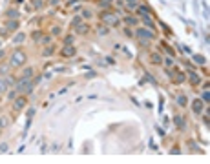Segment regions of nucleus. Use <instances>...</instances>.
<instances>
[{
  "label": "nucleus",
  "mask_w": 210,
  "mask_h": 164,
  "mask_svg": "<svg viewBox=\"0 0 210 164\" xmlns=\"http://www.w3.org/2000/svg\"><path fill=\"white\" fill-rule=\"evenodd\" d=\"M15 86H17L15 90H17L18 93H31V91H33V88H35V84H33V80H31V79H20Z\"/></svg>",
  "instance_id": "f257e3e1"
},
{
  "label": "nucleus",
  "mask_w": 210,
  "mask_h": 164,
  "mask_svg": "<svg viewBox=\"0 0 210 164\" xmlns=\"http://www.w3.org/2000/svg\"><path fill=\"white\" fill-rule=\"evenodd\" d=\"M26 60H28V57H26V53L24 51H15L11 55V60H9V64L11 66H15V67H18V66H24L26 64Z\"/></svg>",
  "instance_id": "f03ea898"
},
{
  "label": "nucleus",
  "mask_w": 210,
  "mask_h": 164,
  "mask_svg": "<svg viewBox=\"0 0 210 164\" xmlns=\"http://www.w3.org/2000/svg\"><path fill=\"white\" fill-rule=\"evenodd\" d=\"M99 17H100V20H103V22H106V24H112V26H115V27H117V26L121 24L119 17H117V15H113V13H110V11L100 13Z\"/></svg>",
  "instance_id": "7ed1b4c3"
},
{
  "label": "nucleus",
  "mask_w": 210,
  "mask_h": 164,
  "mask_svg": "<svg viewBox=\"0 0 210 164\" xmlns=\"http://www.w3.org/2000/svg\"><path fill=\"white\" fill-rule=\"evenodd\" d=\"M135 35H137L141 40H148V42H150V40H153L155 38V35H153V31L152 29H146V27H139L137 31H135Z\"/></svg>",
  "instance_id": "20e7f679"
},
{
  "label": "nucleus",
  "mask_w": 210,
  "mask_h": 164,
  "mask_svg": "<svg viewBox=\"0 0 210 164\" xmlns=\"http://www.w3.org/2000/svg\"><path fill=\"white\" fill-rule=\"evenodd\" d=\"M75 53H77V49H75L73 44H64V47L60 49V55H62V57H73Z\"/></svg>",
  "instance_id": "39448f33"
},
{
  "label": "nucleus",
  "mask_w": 210,
  "mask_h": 164,
  "mask_svg": "<svg viewBox=\"0 0 210 164\" xmlns=\"http://www.w3.org/2000/svg\"><path fill=\"white\" fill-rule=\"evenodd\" d=\"M203 108H205V102H203L201 99H194V100H192V109H194V113H201Z\"/></svg>",
  "instance_id": "423d86ee"
},
{
  "label": "nucleus",
  "mask_w": 210,
  "mask_h": 164,
  "mask_svg": "<svg viewBox=\"0 0 210 164\" xmlns=\"http://www.w3.org/2000/svg\"><path fill=\"white\" fill-rule=\"evenodd\" d=\"M26 102H28V100H26V97H17V99H15V102H13V108H15L17 111H18V109L26 108Z\"/></svg>",
  "instance_id": "0eeeda50"
},
{
  "label": "nucleus",
  "mask_w": 210,
  "mask_h": 164,
  "mask_svg": "<svg viewBox=\"0 0 210 164\" xmlns=\"http://www.w3.org/2000/svg\"><path fill=\"white\" fill-rule=\"evenodd\" d=\"M174 124L177 126L179 129H183V131L186 129V124H185V119H183V115H175V117H174Z\"/></svg>",
  "instance_id": "6e6552de"
},
{
  "label": "nucleus",
  "mask_w": 210,
  "mask_h": 164,
  "mask_svg": "<svg viewBox=\"0 0 210 164\" xmlns=\"http://www.w3.org/2000/svg\"><path fill=\"white\" fill-rule=\"evenodd\" d=\"M172 80L175 82V84H183V82L186 80V75H185V73H181V71H177V69H175V73H174V77H172Z\"/></svg>",
  "instance_id": "1a4fd4ad"
},
{
  "label": "nucleus",
  "mask_w": 210,
  "mask_h": 164,
  "mask_svg": "<svg viewBox=\"0 0 210 164\" xmlns=\"http://www.w3.org/2000/svg\"><path fill=\"white\" fill-rule=\"evenodd\" d=\"M188 80H190V84H194V86H197V84H201V77L197 73H194L192 69L188 71Z\"/></svg>",
  "instance_id": "9d476101"
},
{
  "label": "nucleus",
  "mask_w": 210,
  "mask_h": 164,
  "mask_svg": "<svg viewBox=\"0 0 210 164\" xmlns=\"http://www.w3.org/2000/svg\"><path fill=\"white\" fill-rule=\"evenodd\" d=\"M6 27H8L9 31L18 29V20H17V18H9V20H8V24H6Z\"/></svg>",
  "instance_id": "9b49d317"
},
{
  "label": "nucleus",
  "mask_w": 210,
  "mask_h": 164,
  "mask_svg": "<svg viewBox=\"0 0 210 164\" xmlns=\"http://www.w3.org/2000/svg\"><path fill=\"white\" fill-rule=\"evenodd\" d=\"M9 124H11V120L8 115H0V129H6Z\"/></svg>",
  "instance_id": "f8f14e48"
},
{
  "label": "nucleus",
  "mask_w": 210,
  "mask_h": 164,
  "mask_svg": "<svg viewBox=\"0 0 210 164\" xmlns=\"http://www.w3.org/2000/svg\"><path fill=\"white\" fill-rule=\"evenodd\" d=\"M88 29H90V27H88V24H79V26L75 27L77 35H86V33H88Z\"/></svg>",
  "instance_id": "ddd939ff"
},
{
  "label": "nucleus",
  "mask_w": 210,
  "mask_h": 164,
  "mask_svg": "<svg viewBox=\"0 0 210 164\" xmlns=\"http://www.w3.org/2000/svg\"><path fill=\"white\" fill-rule=\"evenodd\" d=\"M143 18V22H144V26L148 27V29H152L153 31V27H155V24L152 22V18H150V15H146V17H141Z\"/></svg>",
  "instance_id": "4468645a"
},
{
  "label": "nucleus",
  "mask_w": 210,
  "mask_h": 164,
  "mask_svg": "<svg viewBox=\"0 0 210 164\" xmlns=\"http://www.w3.org/2000/svg\"><path fill=\"white\" fill-rule=\"evenodd\" d=\"M192 58H194V62H195V64H199V66H205V64H207V58L203 57V55H194Z\"/></svg>",
  "instance_id": "2eb2a0df"
},
{
  "label": "nucleus",
  "mask_w": 210,
  "mask_h": 164,
  "mask_svg": "<svg viewBox=\"0 0 210 164\" xmlns=\"http://www.w3.org/2000/svg\"><path fill=\"white\" fill-rule=\"evenodd\" d=\"M137 13L141 17H146V15H150V9H148V6H137Z\"/></svg>",
  "instance_id": "dca6fc26"
},
{
  "label": "nucleus",
  "mask_w": 210,
  "mask_h": 164,
  "mask_svg": "<svg viewBox=\"0 0 210 164\" xmlns=\"http://www.w3.org/2000/svg\"><path fill=\"white\" fill-rule=\"evenodd\" d=\"M24 40H26V35H24V33H17V35L13 37V44H22Z\"/></svg>",
  "instance_id": "f3484780"
},
{
  "label": "nucleus",
  "mask_w": 210,
  "mask_h": 164,
  "mask_svg": "<svg viewBox=\"0 0 210 164\" xmlns=\"http://www.w3.org/2000/svg\"><path fill=\"white\" fill-rule=\"evenodd\" d=\"M203 18H205V20H208L210 18V15H208V2H207V0H203Z\"/></svg>",
  "instance_id": "a211bd4d"
},
{
  "label": "nucleus",
  "mask_w": 210,
  "mask_h": 164,
  "mask_svg": "<svg viewBox=\"0 0 210 164\" xmlns=\"http://www.w3.org/2000/svg\"><path fill=\"white\" fill-rule=\"evenodd\" d=\"M175 102H177L179 106H186V104H188V97H186V95H179Z\"/></svg>",
  "instance_id": "6ab92c4d"
},
{
  "label": "nucleus",
  "mask_w": 210,
  "mask_h": 164,
  "mask_svg": "<svg viewBox=\"0 0 210 164\" xmlns=\"http://www.w3.org/2000/svg\"><path fill=\"white\" fill-rule=\"evenodd\" d=\"M20 79H33V69L31 67H26V69L22 71V77Z\"/></svg>",
  "instance_id": "aec40b11"
},
{
  "label": "nucleus",
  "mask_w": 210,
  "mask_h": 164,
  "mask_svg": "<svg viewBox=\"0 0 210 164\" xmlns=\"http://www.w3.org/2000/svg\"><path fill=\"white\" fill-rule=\"evenodd\" d=\"M201 100L205 102V104H210V91H208V90H205V91H203V95H201Z\"/></svg>",
  "instance_id": "412c9836"
},
{
  "label": "nucleus",
  "mask_w": 210,
  "mask_h": 164,
  "mask_svg": "<svg viewBox=\"0 0 210 164\" xmlns=\"http://www.w3.org/2000/svg\"><path fill=\"white\" fill-rule=\"evenodd\" d=\"M152 62L153 64H163V57H161L159 53H153L152 55Z\"/></svg>",
  "instance_id": "4be33fe9"
},
{
  "label": "nucleus",
  "mask_w": 210,
  "mask_h": 164,
  "mask_svg": "<svg viewBox=\"0 0 210 164\" xmlns=\"http://www.w3.org/2000/svg\"><path fill=\"white\" fill-rule=\"evenodd\" d=\"M124 22L128 26H137V18L135 17H124Z\"/></svg>",
  "instance_id": "5701e85b"
},
{
  "label": "nucleus",
  "mask_w": 210,
  "mask_h": 164,
  "mask_svg": "<svg viewBox=\"0 0 210 164\" xmlns=\"http://www.w3.org/2000/svg\"><path fill=\"white\" fill-rule=\"evenodd\" d=\"M8 82H6V79H0V93H6L8 91Z\"/></svg>",
  "instance_id": "b1692460"
},
{
  "label": "nucleus",
  "mask_w": 210,
  "mask_h": 164,
  "mask_svg": "<svg viewBox=\"0 0 210 164\" xmlns=\"http://www.w3.org/2000/svg\"><path fill=\"white\" fill-rule=\"evenodd\" d=\"M161 44H163V49H165V51H166V53H168V55H170V57L174 58V49H172V47L168 46L166 42H161Z\"/></svg>",
  "instance_id": "393cba45"
},
{
  "label": "nucleus",
  "mask_w": 210,
  "mask_h": 164,
  "mask_svg": "<svg viewBox=\"0 0 210 164\" xmlns=\"http://www.w3.org/2000/svg\"><path fill=\"white\" fill-rule=\"evenodd\" d=\"M6 15H8V18H18V11L17 9H8Z\"/></svg>",
  "instance_id": "a878e982"
},
{
  "label": "nucleus",
  "mask_w": 210,
  "mask_h": 164,
  "mask_svg": "<svg viewBox=\"0 0 210 164\" xmlns=\"http://www.w3.org/2000/svg\"><path fill=\"white\" fill-rule=\"evenodd\" d=\"M79 24H82V17H73V20H71V27H77Z\"/></svg>",
  "instance_id": "bb28decb"
},
{
  "label": "nucleus",
  "mask_w": 210,
  "mask_h": 164,
  "mask_svg": "<svg viewBox=\"0 0 210 164\" xmlns=\"http://www.w3.org/2000/svg\"><path fill=\"white\" fill-rule=\"evenodd\" d=\"M80 17H82V18H91L93 13H91L90 9H82V11H80Z\"/></svg>",
  "instance_id": "cd10ccee"
},
{
  "label": "nucleus",
  "mask_w": 210,
  "mask_h": 164,
  "mask_svg": "<svg viewBox=\"0 0 210 164\" xmlns=\"http://www.w3.org/2000/svg\"><path fill=\"white\" fill-rule=\"evenodd\" d=\"M60 33H62V27L60 26H53L51 27V35H60Z\"/></svg>",
  "instance_id": "c85d7f7f"
},
{
  "label": "nucleus",
  "mask_w": 210,
  "mask_h": 164,
  "mask_svg": "<svg viewBox=\"0 0 210 164\" xmlns=\"http://www.w3.org/2000/svg\"><path fill=\"white\" fill-rule=\"evenodd\" d=\"M51 53H53V44H48V46H46V49H44V57H50Z\"/></svg>",
  "instance_id": "c756f323"
},
{
  "label": "nucleus",
  "mask_w": 210,
  "mask_h": 164,
  "mask_svg": "<svg viewBox=\"0 0 210 164\" xmlns=\"http://www.w3.org/2000/svg\"><path fill=\"white\" fill-rule=\"evenodd\" d=\"M9 149V144L8 142H0V153H6Z\"/></svg>",
  "instance_id": "7c9ffc66"
},
{
  "label": "nucleus",
  "mask_w": 210,
  "mask_h": 164,
  "mask_svg": "<svg viewBox=\"0 0 210 164\" xmlns=\"http://www.w3.org/2000/svg\"><path fill=\"white\" fill-rule=\"evenodd\" d=\"M110 4H112V2H108V0H100V2H99L100 9H108V8H110Z\"/></svg>",
  "instance_id": "2f4dec72"
},
{
  "label": "nucleus",
  "mask_w": 210,
  "mask_h": 164,
  "mask_svg": "<svg viewBox=\"0 0 210 164\" xmlns=\"http://www.w3.org/2000/svg\"><path fill=\"white\" fill-rule=\"evenodd\" d=\"M144 79H146L148 82H152V84H153V86H157V80H155V79L152 77V75H150V73H146V75H144Z\"/></svg>",
  "instance_id": "473e14b6"
},
{
  "label": "nucleus",
  "mask_w": 210,
  "mask_h": 164,
  "mask_svg": "<svg viewBox=\"0 0 210 164\" xmlns=\"http://www.w3.org/2000/svg\"><path fill=\"white\" fill-rule=\"evenodd\" d=\"M50 42H51V37H44V35H42V38H40V42H38V44H44V46H48Z\"/></svg>",
  "instance_id": "72a5a7b5"
},
{
  "label": "nucleus",
  "mask_w": 210,
  "mask_h": 164,
  "mask_svg": "<svg viewBox=\"0 0 210 164\" xmlns=\"http://www.w3.org/2000/svg\"><path fill=\"white\" fill-rule=\"evenodd\" d=\"M126 4H128V8H130V9L137 8V0H126Z\"/></svg>",
  "instance_id": "f704fd0d"
},
{
  "label": "nucleus",
  "mask_w": 210,
  "mask_h": 164,
  "mask_svg": "<svg viewBox=\"0 0 210 164\" xmlns=\"http://www.w3.org/2000/svg\"><path fill=\"white\" fill-rule=\"evenodd\" d=\"M40 38H42V33H40V31L33 33V40H35V42H40Z\"/></svg>",
  "instance_id": "c9c22d12"
},
{
  "label": "nucleus",
  "mask_w": 210,
  "mask_h": 164,
  "mask_svg": "<svg viewBox=\"0 0 210 164\" xmlns=\"http://www.w3.org/2000/svg\"><path fill=\"white\" fill-rule=\"evenodd\" d=\"M99 35H100V37L108 35V27H106V26H100V27H99Z\"/></svg>",
  "instance_id": "e433bc0d"
},
{
  "label": "nucleus",
  "mask_w": 210,
  "mask_h": 164,
  "mask_svg": "<svg viewBox=\"0 0 210 164\" xmlns=\"http://www.w3.org/2000/svg\"><path fill=\"white\" fill-rule=\"evenodd\" d=\"M17 93H18L17 90H15V91H9V93H8V99H9V100H15V99H17Z\"/></svg>",
  "instance_id": "4c0bfd02"
},
{
  "label": "nucleus",
  "mask_w": 210,
  "mask_h": 164,
  "mask_svg": "<svg viewBox=\"0 0 210 164\" xmlns=\"http://www.w3.org/2000/svg\"><path fill=\"white\" fill-rule=\"evenodd\" d=\"M84 77H86V79H95L97 73H95V71H88V73H84Z\"/></svg>",
  "instance_id": "58836bf2"
},
{
  "label": "nucleus",
  "mask_w": 210,
  "mask_h": 164,
  "mask_svg": "<svg viewBox=\"0 0 210 164\" xmlns=\"http://www.w3.org/2000/svg\"><path fill=\"white\" fill-rule=\"evenodd\" d=\"M208 115H210V111H208V109H207L205 117H203V122H205V126H208V124H210V119H208Z\"/></svg>",
  "instance_id": "ea45409f"
},
{
  "label": "nucleus",
  "mask_w": 210,
  "mask_h": 164,
  "mask_svg": "<svg viewBox=\"0 0 210 164\" xmlns=\"http://www.w3.org/2000/svg\"><path fill=\"white\" fill-rule=\"evenodd\" d=\"M163 62H165V66H168V67H170V66H174V58H172V57H168L166 60H163Z\"/></svg>",
  "instance_id": "a19ab883"
},
{
  "label": "nucleus",
  "mask_w": 210,
  "mask_h": 164,
  "mask_svg": "<svg viewBox=\"0 0 210 164\" xmlns=\"http://www.w3.org/2000/svg\"><path fill=\"white\" fill-rule=\"evenodd\" d=\"M155 131H157V135H161V137H165L166 135V131L163 128H159V126H155Z\"/></svg>",
  "instance_id": "79ce46f5"
},
{
  "label": "nucleus",
  "mask_w": 210,
  "mask_h": 164,
  "mask_svg": "<svg viewBox=\"0 0 210 164\" xmlns=\"http://www.w3.org/2000/svg\"><path fill=\"white\" fill-rule=\"evenodd\" d=\"M64 44H73V35H68L64 38Z\"/></svg>",
  "instance_id": "37998d69"
},
{
  "label": "nucleus",
  "mask_w": 210,
  "mask_h": 164,
  "mask_svg": "<svg viewBox=\"0 0 210 164\" xmlns=\"http://www.w3.org/2000/svg\"><path fill=\"white\" fill-rule=\"evenodd\" d=\"M163 108H165V100H163V97H159V108H157V109H159V113L163 111Z\"/></svg>",
  "instance_id": "c03bdc74"
},
{
  "label": "nucleus",
  "mask_w": 210,
  "mask_h": 164,
  "mask_svg": "<svg viewBox=\"0 0 210 164\" xmlns=\"http://www.w3.org/2000/svg\"><path fill=\"white\" fill-rule=\"evenodd\" d=\"M33 6L38 9V8H42V0H33Z\"/></svg>",
  "instance_id": "a18cd8bd"
},
{
  "label": "nucleus",
  "mask_w": 210,
  "mask_h": 164,
  "mask_svg": "<svg viewBox=\"0 0 210 164\" xmlns=\"http://www.w3.org/2000/svg\"><path fill=\"white\" fill-rule=\"evenodd\" d=\"M33 115H35V108H29V109H28V119H31Z\"/></svg>",
  "instance_id": "49530a36"
},
{
  "label": "nucleus",
  "mask_w": 210,
  "mask_h": 164,
  "mask_svg": "<svg viewBox=\"0 0 210 164\" xmlns=\"http://www.w3.org/2000/svg\"><path fill=\"white\" fill-rule=\"evenodd\" d=\"M181 49L185 51V53H190V55H192V49H190V47H186V46H181Z\"/></svg>",
  "instance_id": "de8ad7c7"
},
{
  "label": "nucleus",
  "mask_w": 210,
  "mask_h": 164,
  "mask_svg": "<svg viewBox=\"0 0 210 164\" xmlns=\"http://www.w3.org/2000/svg\"><path fill=\"white\" fill-rule=\"evenodd\" d=\"M59 149H60V146H59V144H57V142H55V144H53V148H51V151H53V153H55V151H59Z\"/></svg>",
  "instance_id": "09e8293b"
},
{
  "label": "nucleus",
  "mask_w": 210,
  "mask_h": 164,
  "mask_svg": "<svg viewBox=\"0 0 210 164\" xmlns=\"http://www.w3.org/2000/svg\"><path fill=\"white\" fill-rule=\"evenodd\" d=\"M208 42H210V40H208V33L205 31V46H208Z\"/></svg>",
  "instance_id": "8fccbe9b"
},
{
  "label": "nucleus",
  "mask_w": 210,
  "mask_h": 164,
  "mask_svg": "<svg viewBox=\"0 0 210 164\" xmlns=\"http://www.w3.org/2000/svg\"><path fill=\"white\" fill-rule=\"evenodd\" d=\"M141 46H146V47H148V46H150V42H148V40H141Z\"/></svg>",
  "instance_id": "3c124183"
},
{
  "label": "nucleus",
  "mask_w": 210,
  "mask_h": 164,
  "mask_svg": "<svg viewBox=\"0 0 210 164\" xmlns=\"http://www.w3.org/2000/svg\"><path fill=\"white\" fill-rule=\"evenodd\" d=\"M106 62H108V64H113V62H115V60H113L112 57H106Z\"/></svg>",
  "instance_id": "603ef678"
},
{
  "label": "nucleus",
  "mask_w": 210,
  "mask_h": 164,
  "mask_svg": "<svg viewBox=\"0 0 210 164\" xmlns=\"http://www.w3.org/2000/svg\"><path fill=\"white\" fill-rule=\"evenodd\" d=\"M40 80H42V77H37L35 80H33V84H35V86H37V84H38V82H40Z\"/></svg>",
  "instance_id": "864d4df0"
},
{
  "label": "nucleus",
  "mask_w": 210,
  "mask_h": 164,
  "mask_svg": "<svg viewBox=\"0 0 210 164\" xmlns=\"http://www.w3.org/2000/svg\"><path fill=\"white\" fill-rule=\"evenodd\" d=\"M150 148H152V149H157V146H155V142H153V140H150Z\"/></svg>",
  "instance_id": "5fc2aeb1"
},
{
  "label": "nucleus",
  "mask_w": 210,
  "mask_h": 164,
  "mask_svg": "<svg viewBox=\"0 0 210 164\" xmlns=\"http://www.w3.org/2000/svg\"><path fill=\"white\" fill-rule=\"evenodd\" d=\"M79 2H84V0H71V6L73 4H79Z\"/></svg>",
  "instance_id": "6e6d98bb"
},
{
  "label": "nucleus",
  "mask_w": 210,
  "mask_h": 164,
  "mask_svg": "<svg viewBox=\"0 0 210 164\" xmlns=\"http://www.w3.org/2000/svg\"><path fill=\"white\" fill-rule=\"evenodd\" d=\"M59 4V0H51V6H57Z\"/></svg>",
  "instance_id": "4d7b16f0"
},
{
  "label": "nucleus",
  "mask_w": 210,
  "mask_h": 164,
  "mask_svg": "<svg viewBox=\"0 0 210 164\" xmlns=\"http://www.w3.org/2000/svg\"><path fill=\"white\" fill-rule=\"evenodd\" d=\"M4 55H6V53H4L2 49H0V58H4Z\"/></svg>",
  "instance_id": "13d9d810"
},
{
  "label": "nucleus",
  "mask_w": 210,
  "mask_h": 164,
  "mask_svg": "<svg viewBox=\"0 0 210 164\" xmlns=\"http://www.w3.org/2000/svg\"><path fill=\"white\" fill-rule=\"evenodd\" d=\"M15 2H17V4H22V2H24V0H15Z\"/></svg>",
  "instance_id": "bf43d9fd"
},
{
  "label": "nucleus",
  "mask_w": 210,
  "mask_h": 164,
  "mask_svg": "<svg viewBox=\"0 0 210 164\" xmlns=\"http://www.w3.org/2000/svg\"><path fill=\"white\" fill-rule=\"evenodd\" d=\"M0 44H2V40H0Z\"/></svg>",
  "instance_id": "052dcab7"
},
{
  "label": "nucleus",
  "mask_w": 210,
  "mask_h": 164,
  "mask_svg": "<svg viewBox=\"0 0 210 164\" xmlns=\"http://www.w3.org/2000/svg\"><path fill=\"white\" fill-rule=\"evenodd\" d=\"M108 2H112V0H108Z\"/></svg>",
  "instance_id": "680f3d73"
}]
</instances>
